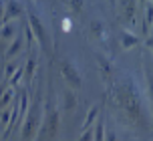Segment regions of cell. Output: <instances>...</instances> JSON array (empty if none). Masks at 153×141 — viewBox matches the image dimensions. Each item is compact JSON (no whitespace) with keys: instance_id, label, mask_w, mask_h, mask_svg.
I'll list each match as a JSON object with an SVG mask.
<instances>
[{"instance_id":"cell-1","label":"cell","mask_w":153,"mask_h":141,"mask_svg":"<svg viewBox=\"0 0 153 141\" xmlns=\"http://www.w3.org/2000/svg\"><path fill=\"white\" fill-rule=\"evenodd\" d=\"M111 105L117 109L119 117L125 119V123L139 129L147 125L143 91L133 75H123L121 79L115 81L113 91H111Z\"/></svg>"},{"instance_id":"cell-2","label":"cell","mask_w":153,"mask_h":141,"mask_svg":"<svg viewBox=\"0 0 153 141\" xmlns=\"http://www.w3.org/2000/svg\"><path fill=\"white\" fill-rule=\"evenodd\" d=\"M61 70H62V77H65V81H69L71 87H75V89H79L81 87V73L75 69V65L69 63V61H62L61 63Z\"/></svg>"},{"instance_id":"cell-3","label":"cell","mask_w":153,"mask_h":141,"mask_svg":"<svg viewBox=\"0 0 153 141\" xmlns=\"http://www.w3.org/2000/svg\"><path fill=\"white\" fill-rule=\"evenodd\" d=\"M30 18H28V22H30V28L32 32H34V36L38 39V42H40V47L45 48L46 47V42H48V36H46V30H45V26H42V22L38 20V16L34 14V12H30Z\"/></svg>"},{"instance_id":"cell-4","label":"cell","mask_w":153,"mask_h":141,"mask_svg":"<svg viewBox=\"0 0 153 141\" xmlns=\"http://www.w3.org/2000/svg\"><path fill=\"white\" fill-rule=\"evenodd\" d=\"M20 14H22V4L18 0H8L4 8V22H8L10 18H18Z\"/></svg>"},{"instance_id":"cell-5","label":"cell","mask_w":153,"mask_h":141,"mask_svg":"<svg viewBox=\"0 0 153 141\" xmlns=\"http://www.w3.org/2000/svg\"><path fill=\"white\" fill-rule=\"evenodd\" d=\"M119 39H121L123 48H131V47H135V45H139V36H135V34H131V32H127V30H123L121 34H119Z\"/></svg>"},{"instance_id":"cell-6","label":"cell","mask_w":153,"mask_h":141,"mask_svg":"<svg viewBox=\"0 0 153 141\" xmlns=\"http://www.w3.org/2000/svg\"><path fill=\"white\" fill-rule=\"evenodd\" d=\"M14 32H16V22H4L2 24V28H0V40H8V39H12L14 36Z\"/></svg>"},{"instance_id":"cell-7","label":"cell","mask_w":153,"mask_h":141,"mask_svg":"<svg viewBox=\"0 0 153 141\" xmlns=\"http://www.w3.org/2000/svg\"><path fill=\"white\" fill-rule=\"evenodd\" d=\"M48 137H54L56 129H59V111H51L48 113Z\"/></svg>"},{"instance_id":"cell-8","label":"cell","mask_w":153,"mask_h":141,"mask_svg":"<svg viewBox=\"0 0 153 141\" xmlns=\"http://www.w3.org/2000/svg\"><path fill=\"white\" fill-rule=\"evenodd\" d=\"M145 79H147V97L151 101L153 109V67H145Z\"/></svg>"},{"instance_id":"cell-9","label":"cell","mask_w":153,"mask_h":141,"mask_svg":"<svg viewBox=\"0 0 153 141\" xmlns=\"http://www.w3.org/2000/svg\"><path fill=\"white\" fill-rule=\"evenodd\" d=\"M22 50V36H16L14 40H12V45H10V48L6 50V59H12L14 55H18Z\"/></svg>"},{"instance_id":"cell-10","label":"cell","mask_w":153,"mask_h":141,"mask_svg":"<svg viewBox=\"0 0 153 141\" xmlns=\"http://www.w3.org/2000/svg\"><path fill=\"white\" fill-rule=\"evenodd\" d=\"M91 30H93V34H95L97 39H105V36H107V34H105V26H103L101 20H93L91 22Z\"/></svg>"},{"instance_id":"cell-11","label":"cell","mask_w":153,"mask_h":141,"mask_svg":"<svg viewBox=\"0 0 153 141\" xmlns=\"http://www.w3.org/2000/svg\"><path fill=\"white\" fill-rule=\"evenodd\" d=\"M123 4V12H125V16L127 18H133V14H135V0H121Z\"/></svg>"},{"instance_id":"cell-12","label":"cell","mask_w":153,"mask_h":141,"mask_svg":"<svg viewBox=\"0 0 153 141\" xmlns=\"http://www.w3.org/2000/svg\"><path fill=\"white\" fill-rule=\"evenodd\" d=\"M32 117H28L26 119V123H24V131H22V141H30V137H32Z\"/></svg>"},{"instance_id":"cell-13","label":"cell","mask_w":153,"mask_h":141,"mask_svg":"<svg viewBox=\"0 0 153 141\" xmlns=\"http://www.w3.org/2000/svg\"><path fill=\"white\" fill-rule=\"evenodd\" d=\"M97 113H99V109H97V107H91V109H89V115H87V119H85V123H83L85 129L93 125V121H95V117H97Z\"/></svg>"},{"instance_id":"cell-14","label":"cell","mask_w":153,"mask_h":141,"mask_svg":"<svg viewBox=\"0 0 153 141\" xmlns=\"http://www.w3.org/2000/svg\"><path fill=\"white\" fill-rule=\"evenodd\" d=\"M12 97H14V91H12V89H8L6 93L2 95V99H0V109H4V107H6L8 103L12 101Z\"/></svg>"},{"instance_id":"cell-15","label":"cell","mask_w":153,"mask_h":141,"mask_svg":"<svg viewBox=\"0 0 153 141\" xmlns=\"http://www.w3.org/2000/svg\"><path fill=\"white\" fill-rule=\"evenodd\" d=\"M0 121H2V125H10L12 123V109H6L2 111V115H0Z\"/></svg>"},{"instance_id":"cell-16","label":"cell","mask_w":153,"mask_h":141,"mask_svg":"<svg viewBox=\"0 0 153 141\" xmlns=\"http://www.w3.org/2000/svg\"><path fill=\"white\" fill-rule=\"evenodd\" d=\"M97 61H99V67L103 69V73H111V63H109V59H105L103 55H97Z\"/></svg>"},{"instance_id":"cell-17","label":"cell","mask_w":153,"mask_h":141,"mask_svg":"<svg viewBox=\"0 0 153 141\" xmlns=\"http://www.w3.org/2000/svg\"><path fill=\"white\" fill-rule=\"evenodd\" d=\"M73 107H75V95L71 93V91H67V93H65V109L71 111Z\"/></svg>"},{"instance_id":"cell-18","label":"cell","mask_w":153,"mask_h":141,"mask_svg":"<svg viewBox=\"0 0 153 141\" xmlns=\"http://www.w3.org/2000/svg\"><path fill=\"white\" fill-rule=\"evenodd\" d=\"M97 131L93 133V137H95V141H105V125L103 123H99V125L95 127Z\"/></svg>"},{"instance_id":"cell-19","label":"cell","mask_w":153,"mask_h":141,"mask_svg":"<svg viewBox=\"0 0 153 141\" xmlns=\"http://www.w3.org/2000/svg\"><path fill=\"white\" fill-rule=\"evenodd\" d=\"M34 69H36V59H28L26 61V79H30L32 77V73H34Z\"/></svg>"},{"instance_id":"cell-20","label":"cell","mask_w":153,"mask_h":141,"mask_svg":"<svg viewBox=\"0 0 153 141\" xmlns=\"http://www.w3.org/2000/svg\"><path fill=\"white\" fill-rule=\"evenodd\" d=\"M151 24H153V6L149 4V6H147V22H143V32H145Z\"/></svg>"},{"instance_id":"cell-21","label":"cell","mask_w":153,"mask_h":141,"mask_svg":"<svg viewBox=\"0 0 153 141\" xmlns=\"http://www.w3.org/2000/svg\"><path fill=\"white\" fill-rule=\"evenodd\" d=\"M22 73H24V67H18V70H14V75L10 77V85H16L20 81V77H22Z\"/></svg>"},{"instance_id":"cell-22","label":"cell","mask_w":153,"mask_h":141,"mask_svg":"<svg viewBox=\"0 0 153 141\" xmlns=\"http://www.w3.org/2000/svg\"><path fill=\"white\" fill-rule=\"evenodd\" d=\"M76 141H93V129H91V127H87V129H85V133L81 135Z\"/></svg>"},{"instance_id":"cell-23","label":"cell","mask_w":153,"mask_h":141,"mask_svg":"<svg viewBox=\"0 0 153 141\" xmlns=\"http://www.w3.org/2000/svg\"><path fill=\"white\" fill-rule=\"evenodd\" d=\"M69 6L73 8V12H79L83 8V0H69Z\"/></svg>"},{"instance_id":"cell-24","label":"cell","mask_w":153,"mask_h":141,"mask_svg":"<svg viewBox=\"0 0 153 141\" xmlns=\"http://www.w3.org/2000/svg\"><path fill=\"white\" fill-rule=\"evenodd\" d=\"M20 97H22V99H20V113H24L26 107H28V99H26V93H22Z\"/></svg>"},{"instance_id":"cell-25","label":"cell","mask_w":153,"mask_h":141,"mask_svg":"<svg viewBox=\"0 0 153 141\" xmlns=\"http://www.w3.org/2000/svg\"><path fill=\"white\" fill-rule=\"evenodd\" d=\"M14 70H16V63H8L6 65V77L10 79L12 75H14Z\"/></svg>"},{"instance_id":"cell-26","label":"cell","mask_w":153,"mask_h":141,"mask_svg":"<svg viewBox=\"0 0 153 141\" xmlns=\"http://www.w3.org/2000/svg\"><path fill=\"white\" fill-rule=\"evenodd\" d=\"M107 141H117V137H115V133H107Z\"/></svg>"},{"instance_id":"cell-27","label":"cell","mask_w":153,"mask_h":141,"mask_svg":"<svg viewBox=\"0 0 153 141\" xmlns=\"http://www.w3.org/2000/svg\"><path fill=\"white\" fill-rule=\"evenodd\" d=\"M4 14V6H2V2H0V16Z\"/></svg>"},{"instance_id":"cell-28","label":"cell","mask_w":153,"mask_h":141,"mask_svg":"<svg viewBox=\"0 0 153 141\" xmlns=\"http://www.w3.org/2000/svg\"><path fill=\"white\" fill-rule=\"evenodd\" d=\"M149 48H151V53H153V39L149 40Z\"/></svg>"},{"instance_id":"cell-29","label":"cell","mask_w":153,"mask_h":141,"mask_svg":"<svg viewBox=\"0 0 153 141\" xmlns=\"http://www.w3.org/2000/svg\"><path fill=\"white\" fill-rule=\"evenodd\" d=\"M109 2H111V4H115V0H109Z\"/></svg>"},{"instance_id":"cell-30","label":"cell","mask_w":153,"mask_h":141,"mask_svg":"<svg viewBox=\"0 0 153 141\" xmlns=\"http://www.w3.org/2000/svg\"><path fill=\"white\" fill-rule=\"evenodd\" d=\"M151 2H153V0H151Z\"/></svg>"}]
</instances>
